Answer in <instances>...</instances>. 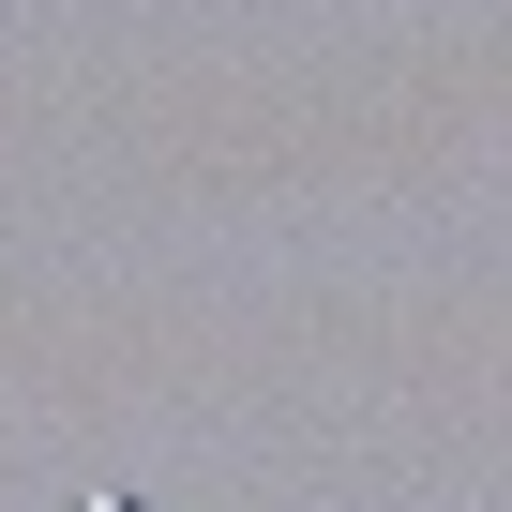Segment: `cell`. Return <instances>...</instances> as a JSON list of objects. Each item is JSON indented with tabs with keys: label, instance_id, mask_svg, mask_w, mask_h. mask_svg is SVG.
Wrapping results in <instances>:
<instances>
[{
	"label": "cell",
	"instance_id": "6da1fadb",
	"mask_svg": "<svg viewBox=\"0 0 512 512\" xmlns=\"http://www.w3.org/2000/svg\"><path fill=\"white\" fill-rule=\"evenodd\" d=\"M106 512H121V497H106Z\"/></svg>",
	"mask_w": 512,
	"mask_h": 512
}]
</instances>
